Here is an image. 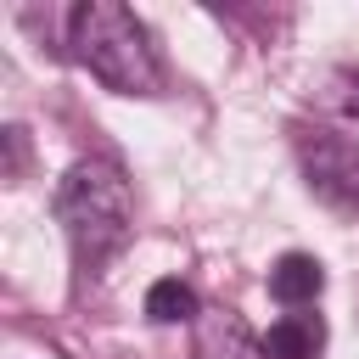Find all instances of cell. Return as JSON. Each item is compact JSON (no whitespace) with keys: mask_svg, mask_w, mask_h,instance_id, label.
<instances>
[{"mask_svg":"<svg viewBox=\"0 0 359 359\" xmlns=\"http://www.w3.org/2000/svg\"><path fill=\"white\" fill-rule=\"evenodd\" d=\"M56 219L67 230V247H73V269L79 275H101L123 241L135 236V196H129V180L107 163V157H84L62 174L56 185Z\"/></svg>","mask_w":359,"mask_h":359,"instance_id":"1","label":"cell"},{"mask_svg":"<svg viewBox=\"0 0 359 359\" xmlns=\"http://www.w3.org/2000/svg\"><path fill=\"white\" fill-rule=\"evenodd\" d=\"M73 56L118 95H151L157 90V56L146 28L118 0H90L73 11Z\"/></svg>","mask_w":359,"mask_h":359,"instance_id":"2","label":"cell"},{"mask_svg":"<svg viewBox=\"0 0 359 359\" xmlns=\"http://www.w3.org/2000/svg\"><path fill=\"white\" fill-rule=\"evenodd\" d=\"M297 157H303L309 191H314L325 208L359 213V140L331 135V129H314V135L297 140Z\"/></svg>","mask_w":359,"mask_h":359,"instance_id":"3","label":"cell"},{"mask_svg":"<svg viewBox=\"0 0 359 359\" xmlns=\"http://www.w3.org/2000/svg\"><path fill=\"white\" fill-rule=\"evenodd\" d=\"M258 342H264V359H320V353H325V320L292 309V314H280Z\"/></svg>","mask_w":359,"mask_h":359,"instance_id":"4","label":"cell"},{"mask_svg":"<svg viewBox=\"0 0 359 359\" xmlns=\"http://www.w3.org/2000/svg\"><path fill=\"white\" fill-rule=\"evenodd\" d=\"M320 286H325V269H320V258H309V252H286V258L269 269V297L286 303V309L314 303Z\"/></svg>","mask_w":359,"mask_h":359,"instance_id":"5","label":"cell"},{"mask_svg":"<svg viewBox=\"0 0 359 359\" xmlns=\"http://www.w3.org/2000/svg\"><path fill=\"white\" fill-rule=\"evenodd\" d=\"M196 359H264V342H252L236 314H208L196 331Z\"/></svg>","mask_w":359,"mask_h":359,"instance_id":"6","label":"cell"},{"mask_svg":"<svg viewBox=\"0 0 359 359\" xmlns=\"http://www.w3.org/2000/svg\"><path fill=\"white\" fill-rule=\"evenodd\" d=\"M146 314L157 320V325H174V320H191L196 314V292L185 286V280H157L151 292H146Z\"/></svg>","mask_w":359,"mask_h":359,"instance_id":"7","label":"cell"}]
</instances>
